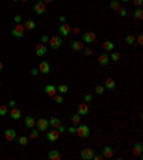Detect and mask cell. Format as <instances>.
Listing matches in <instances>:
<instances>
[{"label":"cell","mask_w":143,"mask_h":160,"mask_svg":"<svg viewBox=\"0 0 143 160\" xmlns=\"http://www.w3.org/2000/svg\"><path fill=\"white\" fill-rule=\"evenodd\" d=\"M59 124H62V121H60L59 117H52V119L49 120V126H52L53 129H56Z\"/></svg>","instance_id":"obj_26"},{"label":"cell","mask_w":143,"mask_h":160,"mask_svg":"<svg viewBox=\"0 0 143 160\" xmlns=\"http://www.w3.org/2000/svg\"><path fill=\"white\" fill-rule=\"evenodd\" d=\"M125 41H126L128 44H135V34H128Z\"/></svg>","instance_id":"obj_34"},{"label":"cell","mask_w":143,"mask_h":160,"mask_svg":"<svg viewBox=\"0 0 143 160\" xmlns=\"http://www.w3.org/2000/svg\"><path fill=\"white\" fill-rule=\"evenodd\" d=\"M1 70H3V63L0 62V72H1Z\"/></svg>","instance_id":"obj_52"},{"label":"cell","mask_w":143,"mask_h":160,"mask_svg":"<svg viewBox=\"0 0 143 160\" xmlns=\"http://www.w3.org/2000/svg\"><path fill=\"white\" fill-rule=\"evenodd\" d=\"M17 142H19L20 146H26L27 142H29V137H27V136H20V137L17 139Z\"/></svg>","instance_id":"obj_31"},{"label":"cell","mask_w":143,"mask_h":160,"mask_svg":"<svg viewBox=\"0 0 143 160\" xmlns=\"http://www.w3.org/2000/svg\"><path fill=\"white\" fill-rule=\"evenodd\" d=\"M137 43H139L140 46L143 44V36H142V34H139V37H137Z\"/></svg>","instance_id":"obj_47"},{"label":"cell","mask_w":143,"mask_h":160,"mask_svg":"<svg viewBox=\"0 0 143 160\" xmlns=\"http://www.w3.org/2000/svg\"><path fill=\"white\" fill-rule=\"evenodd\" d=\"M97 62H99V65H100V66H107V65H109V62H110L109 54H107V53H102L100 56H99Z\"/></svg>","instance_id":"obj_14"},{"label":"cell","mask_w":143,"mask_h":160,"mask_svg":"<svg viewBox=\"0 0 143 160\" xmlns=\"http://www.w3.org/2000/svg\"><path fill=\"white\" fill-rule=\"evenodd\" d=\"M39 133H40L39 130L33 127V129H30V134H29V137H30V139H37V137H39Z\"/></svg>","instance_id":"obj_32"},{"label":"cell","mask_w":143,"mask_h":160,"mask_svg":"<svg viewBox=\"0 0 143 160\" xmlns=\"http://www.w3.org/2000/svg\"><path fill=\"white\" fill-rule=\"evenodd\" d=\"M93 156H94V150L90 149V147H85V149H82V152H80V157L83 160H92Z\"/></svg>","instance_id":"obj_4"},{"label":"cell","mask_w":143,"mask_h":160,"mask_svg":"<svg viewBox=\"0 0 143 160\" xmlns=\"http://www.w3.org/2000/svg\"><path fill=\"white\" fill-rule=\"evenodd\" d=\"M102 159H103L102 154H96V153H94V156H93V159L92 160H102Z\"/></svg>","instance_id":"obj_46"},{"label":"cell","mask_w":143,"mask_h":160,"mask_svg":"<svg viewBox=\"0 0 143 160\" xmlns=\"http://www.w3.org/2000/svg\"><path fill=\"white\" fill-rule=\"evenodd\" d=\"M82 41L86 43V44L94 43V41H96V33H94V32H87V33H85V34L82 36Z\"/></svg>","instance_id":"obj_6"},{"label":"cell","mask_w":143,"mask_h":160,"mask_svg":"<svg viewBox=\"0 0 143 160\" xmlns=\"http://www.w3.org/2000/svg\"><path fill=\"white\" fill-rule=\"evenodd\" d=\"M83 100H85V103H90L92 100H93V96L92 94H85L83 96Z\"/></svg>","instance_id":"obj_39"},{"label":"cell","mask_w":143,"mask_h":160,"mask_svg":"<svg viewBox=\"0 0 143 160\" xmlns=\"http://www.w3.org/2000/svg\"><path fill=\"white\" fill-rule=\"evenodd\" d=\"M44 92H46V94H47L49 97H53L54 94L57 93V89H56L53 84H46V87H44Z\"/></svg>","instance_id":"obj_19"},{"label":"cell","mask_w":143,"mask_h":160,"mask_svg":"<svg viewBox=\"0 0 143 160\" xmlns=\"http://www.w3.org/2000/svg\"><path fill=\"white\" fill-rule=\"evenodd\" d=\"M46 53H47V47H46L44 44L39 43V44L36 46V54H37L39 57H43V56H44Z\"/></svg>","instance_id":"obj_16"},{"label":"cell","mask_w":143,"mask_h":160,"mask_svg":"<svg viewBox=\"0 0 143 160\" xmlns=\"http://www.w3.org/2000/svg\"><path fill=\"white\" fill-rule=\"evenodd\" d=\"M67 132H69L70 134H75V133H76V127H75V126H72V127H69V129H67Z\"/></svg>","instance_id":"obj_45"},{"label":"cell","mask_w":143,"mask_h":160,"mask_svg":"<svg viewBox=\"0 0 143 160\" xmlns=\"http://www.w3.org/2000/svg\"><path fill=\"white\" fill-rule=\"evenodd\" d=\"M133 154L135 156H140L142 154V152H143V146H142V143L140 142H137V143H135V146H133Z\"/></svg>","instance_id":"obj_22"},{"label":"cell","mask_w":143,"mask_h":160,"mask_svg":"<svg viewBox=\"0 0 143 160\" xmlns=\"http://www.w3.org/2000/svg\"><path fill=\"white\" fill-rule=\"evenodd\" d=\"M39 73H40V72H39V69H37V67H32V69H30V74H32V76H37Z\"/></svg>","instance_id":"obj_41"},{"label":"cell","mask_w":143,"mask_h":160,"mask_svg":"<svg viewBox=\"0 0 143 160\" xmlns=\"http://www.w3.org/2000/svg\"><path fill=\"white\" fill-rule=\"evenodd\" d=\"M9 106H10V107H16V102H14V100H9Z\"/></svg>","instance_id":"obj_48"},{"label":"cell","mask_w":143,"mask_h":160,"mask_svg":"<svg viewBox=\"0 0 143 160\" xmlns=\"http://www.w3.org/2000/svg\"><path fill=\"white\" fill-rule=\"evenodd\" d=\"M13 1H14V3H17V1H19V0H13Z\"/></svg>","instance_id":"obj_55"},{"label":"cell","mask_w":143,"mask_h":160,"mask_svg":"<svg viewBox=\"0 0 143 160\" xmlns=\"http://www.w3.org/2000/svg\"><path fill=\"white\" fill-rule=\"evenodd\" d=\"M135 17H136L137 20H142V19H143V10H142V7L135 9Z\"/></svg>","instance_id":"obj_29"},{"label":"cell","mask_w":143,"mask_h":160,"mask_svg":"<svg viewBox=\"0 0 143 160\" xmlns=\"http://www.w3.org/2000/svg\"><path fill=\"white\" fill-rule=\"evenodd\" d=\"M73 32H75V33H76V34H77L79 32H80V29H79V27H75V29H73Z\"/></svg>","instance_id":"obj_51"},{"label":"cell","mask_w":143,"mask_h":160,"mask_svg":"<svg viewBox=\"0 0 143 160\" xmlns=\"http://www.w3.org/2000/svg\"><path fill=\"white\" fill-rule=\"evenodd\" d=\"M94 93H96V94H103L104 93V86L97 84V86L94 87Z\"/></svg>","instance_id":"obj_35"},{"label":"cell","mask_w":143,"mask_h":160,"mask_svg":"<svg viewBox=\"0 0 143 160\" xmlns=\"http://www.w3.org/2000/svg\"><path fill=\"white\" fill-rule=\"evenodd\" d=\"M82 52H83V54H85L86 57H89V56H92V54H93V50H92V49H89V47H85Z\"/></svg>","instance_id":"obj_37"},{"label":"cell","mask_w":143,"mask_h":160,"mask_svg":"<svg viewBox=\"0 0 143 160\" xmlns=\"http://www.w3.org/2000/svg\"><path fill=\"white\" fill-rule=\"evenodd\" d=\"M103 49H104V52H113L115 43H113L112 40H106V41L103 43Z\"/></svg>","instance_id":"obj_23"},{"label":"cell","mask_w":143,"mask_h":160,"mask_svg":"<svg viewBox=\"0 0 143 160\" xmlns=\"http://www.w3.org/2000/svg\"><path fill=\"white\" fill-rule=\"evenodd\" d=\"M83 44H85V43H83V41H79V40L72 41V50H75V52H82V50L85 49Z\"/></svg>","instance_id":"obj_17"},{"label":"cell","mask_w":143,"mask_h":160,"mask_svg":"<svg viewBox=\"0 0 143 160\" xmlns=\"http://www.w3.org/2000/svg\"><path fill=\"white\" fill-rule=\"evenodd\" d=\"M56 130H57L59 133H66V127L65 126H62V124H59V126L56 127Z\"/></svg>","instance_id":"obj_42"},{"label":"cell","mask_w":143,"mask_h":160,"mask_svg":"<svg viewBox=\"0 0 143 160\" xmlns=\"http://www.w3.org/2000/svg\"><path fill=\"white\" fill-rule=\"evenodd\" d=\"M9 114H10V117L13 120H19L22 117V112H20V109H17V107H12V110L9 112Z\"/></svg>","instance_id":"obj_15"},{"label":"cell","mask_w":143,"mask_h":160,"mask_svg":"<svg viewBox=\"0 0 143 160\" xmlns=\"http://www.w3.org/2000/svg\"><path fill=\"white\" fill-rule=\"evenodd\" d=\"M109 59H110L112 62H119V60H120V53H117V52H110Z\"/></svg>","instance_id":"obj_28"},{"label":"cell","mask_w":143,"mask_h":160,"mask_svg":"<svg viewBox=\"0 0 143 160\" xmlns=\"http://www.w3.org/2000/svg\"><path fill=\"white\" fill-rule=\"evenodd\" d=\"M6 114H9V107L1 105L0 106V116H6Z\"/></svg>","instance_id":"obj_33"},{"label":"cell","mask_w":143,"mask_h":160,"mask_svg":"<svg viewBox=\"0 0 143 160\" xmlns=\"http://www.w3.org/2000/svg\"><path fill=\"white\" fill-rule=\"evenodd\" d=\"M119 14H120L122 17H125V16L128 14V10H126V9H119Z\"/></svg>","instance_id":"obj_43"},{"label":"cell","mask_w":143,"mask_h":160,"mask_svg":"<svg viewBox=\"0 0 143 160\" xmlns=\"http://www.w3.org/2000/svg\"><path fill=\"white\" fill-rule=\"evenodd\" d=\"M62 43H63V39L60 37V36H53L49 39V46L52 47V49H59L60 46H62Z\"/></svg>","instance_id":"obj_5"},{"label":"cell","mask_w":143,"mask_h":160,"mask_svg":"<svg viewBox=\"0 0 143 160\" xmlns=\"http://www.w3.org/2000/svg\"><path fill=\"white\" fill-rule=\"evenodd\" d=\"M49 159H50V160H60V159H62V153H60L59 150L53 149V150L49 152Z\"/></svg>","instance_id":"obj_20"},{"label":"cell","mask_w":143,"mask_h":160,"mask_svg":"<svg viewBox=\"0 0 143 160\" xmlns=\"http://www.w3.org/2000/svg\"><path fill=\"white\" fill-rule=\"evenodd\" d=\"M59 136H60V133H59L56 129L49 130V132H47V140H49V142H52V143H54V142H57V140H59Z\"/></svg>","instance_id":"obj_11"},{"label":"cell","mask_w":143,"mask_h":160,"mask_svg":"<svg viewBox=\"0 0 143 160\" xmlns=\"http://www.w3.org/2000/svg\"><path fill=\"white\" fill-rule=\"evenodd\" d=\"M133 3H135L136 7H140V6L143 4V0H133Z\"/></svg>","instance_id":"obj_44"},{"label":"cell","mask_w":143,"mask_h":160,"mask_svg":"<svg viewBox=\"0 0 143 160\" xmlns=\"http://www.w3.org/2000/svg\"><path fill=\"white\" fill-rule=\"evenodd\" d=\"M122 1H125V3H128V1H130V0H122Z\"/></svg>","instance_id":"obj_53"},{"label":"cell","mask_w":143,"mask_h":160,"mask_svg":"<svg viewBox=\"0 0 143 160\" xmlns=\"http://www.w3.org/2000/svg\"><path fill=\"white\" fill-rule=\"evenodd\" d=\"M4 139L7 140V142H13L17 139V133H16V130L14 129H6V132H4Z\"/></svg>","instance_id":"obj_8"},{"label":"cell","mask_w":143,"mask_h":160,"mask_svg":"<svg viewBox=\"0 0 143 160\" xmlns=\"http://www.w3.org/2000/svg\"><path fill=\"white\" fill-rule=\"evenodd\" d=\"M80 120H82V116H80L79 113H76V114L72 116V123H73L75 126H77L79 123H80Z\"/></svg>","instance_id":"obj_30"},{"label":"cell","mask_w":143,"mask_h":160,"mask_svg":"<svg viewBox=\"0 0 143 160\" xmlns=\"http://www.w3.org/2000/svg\"><path fill=\"white\" fill-rule=\"evenodd\" d=\"M49 39H50V37H49L47 34H43V36H40V43H42V44H46V43H49Z\"/></svg>","instance_id":"obj_36"},{"label":"cell","mask_w":143,"mask_h":160,"mask_svg":"<svg viewBox=\"0 0 143 160\" xmlns=\"http://www.w3.org/2000/svg\"><path fill=\"white\" fill-rule=\"evenodd\" d=\"M53 99H54V102H56V103H63V97H62V96H60V94H54V96H53Z\"/></svg>","instance_id":"obj_38"},{"label":"cell","mask_w":143,"mask_h":160,"mask_svg":"<svg viewBox=\"0 0 143 160\" xmlns=\"http://www.w3.org/2000/svg\"><path fill=\"white\" fill-rule=\"evenodd\" d=\"M109 7H110L112 10H119V9H120V0H110Z\"/></svg>","instance_id":"obj_24"},{"label":"cell","mask_w":143,"mask_h":160,"mask_svg":"<svg viewBox=\"0 0 143 160\" xmlns=\"http://www.w3.org/2000/svg\"><path fill=\"white\" fill-rule=\"evenodd\" d=\"M70 32H72V27H70V25H67V23H62L59 26V33L62 36H69Z\"/></svg>","instance_id":"obj_10"},{"label":"cell","mask_w":143,"mask_h":160,"mask_svg":"<svg viewBox=\"0 0 143 160\" xmlns=\"http://www.w3.org/2000/svg\"><path fill=\"white\" fill-rule=\"evenodd\" d=\"M44 4H49V3H53V0H43Z\"/></svg>","instance_id":"obj_50"},{"label":"cell","mask_w":143,"mask_h":160,"mask_svg":"<svg viewBox=\"0 0 143 160\" xmlns=\"http://www.w3.org/2000/svg\"><path fill=\"white\" fill-rule=\"evenodd\" d=\"M25 126H26L27 129H33V127H36V120L33 119L32 116H26V117H25Z\"/></svg>","instance_id":"obj_18"},{"label":"cell","mask_w":143,"mask_h":160,"mask_svg":"<svg viewBox=\"0 0 143 160\" xmlns=\"http://www.w3.org/2000/svg\"><path fill=\"white\" fill-rule=\"evenodd\" d=\"M102 156L106 157V159H112L113 157V149L110 146H104L102 149Z\"/></svg>","instance_id":"obj_13"},{"label":"cell","mask_w":143,"mask_h":160,"mask_svg":"<svg viewBox=\"0 0 143 160\" xmlns=\"http://www.w3.org/2000/svg\"><path fill=\"white\" fill-rule=\"evenodd\" d=\"M0 87H1V80H0Z\"/></svg>","instance_id":"obj_56"},{"label":"cell","mask_w":143,"mask_h":160,"mask_svg":"<svg viewBox=\"0 0 143 160\" xmlns=\"http://www.w3.org/2000/svg\"><path fill=\"white\" fill-rule=\"evenodd\" d=\"M36 127L39 132H47V129L50 127L49 126V120L44 119V117H40V119L36 120Z\"/></svg>","instance_id":"obj_3"},{"label":"cell","mask_w":143,"mask_h":160,"mask_svg":"<svg viewBox=\"0 0 143 160\" xmlns=\"http://www.w3.org/2000/svg\"><path fill=\"white\" fill-rule=\"evenodd\" d=\"M25 29H27V30H35L36 29V22L35 20H27V22H25Z\"/></svg>","instance_id":"obj_25"},{"label":"cell","mask_w":143,"mask_h":160,"mask_svg":"<svg viewBox=\"0 0 143 160\" xmlns=\"http://www.w3.org/2000/svg\"><path fill=\"white\" fill-rule=\"evenodd\" d=\"M20 1H23V3H26V1H27V0H20Z\"/></svg>","instance_id":"obj_54"},{"label":"cell","mask_w":143,"mask_h":160,"mask_svg":"<svg viewBox=\"0 0 143 160\" xmlns=\"http://www.w3.org/2000/svg\"><path fill=\"white\" fill-rule=\"evenodd\" d=\"M39 72L40 73H43V74H49L50 73V63L49 62H46V60H43V62H40V65H39Z\"/></svg>","instance_id":"obj_7"},{"label":"cell","mask_w":143,"mask_h":160,"mask_svg":"<svg viewBox=\"0 0 143 160\" xmlns=\"http://www.w3.org/2000/svg\"><path fill=\"white\" fill-rule=\"evenodd\" d=\"M76 133H77L79 137L86 139V137L90 136V129H89V126H86V124H80V123H79L77 127H76Z\"/></svg>","instance_id":"obj_1"},{"label":"cell","mask_w":143,"mask_h":160,"mask_svg":"<svg viewBox=\"0 0 143 160\" xmlns=\"http://www.w3.org/2000/svg\"><path fill=\"white\" fill-rule=\"evenodd\" d=\"M56 89H57V92H59L60 94H66L67 92H69V87H67V84H59Z\"/></svg>","instance_id":"obj_27"},{"label":"cell","mask_w":143,"mask_h":160,"mask_svg":"<svg viewBox=\"0 0 143 160\" xmlns=\"http://www.w3.org/2000/svg\"><path fill=\"white\" fill-rule=\"evenodd\" d=\"M59 20H60L62 23H65V22H66V16H60V17H59Z\"/></svg>","instance_id":"obj_49"},{"label":"cell","mask_w":143,"mask_h":160,"mask_svg":"<svg viewBox=\"0 0 143 160\" xmlns=\"http://www.w3.org/2000/svg\"><path fill=\"white\" fill-rule=\"evenodd\" d=\"M25 26L20 23V25H16V26L12 29V34H13V37L16 39H23L25 37Z\"/></svg>","instance_id":"obj_2"},{"label":"cell","mask_w":143,"mask_h":160,"mask_svg":"<svg viewBox=\"0 0 143 160\" xmlns=\"http://www.w3.org/2000/svg\"><path fill=\"white\" fill-rule=\"evenodd\" d=\"M115 87H116V81H115L113 79L109 77V79L104 80V89H107V90H113Z\"/></svg>","instance_id":"obj_21"},{"label":"cell","mask_w":143,"mask_h":160,"mask_svg":"<svg viewBox=\"0 0 143 160\" xmlns=\"http://www.w3.org/2000/svg\"><path fill=\"white\" fill-rule=\"evenodd\" d=\"M13 20H14V23H16V25H20V23L23 22V19H22V16H20V14H16Z\"/></svg>","instance_id":"obj_40"},{"label":"cell","mask_w":143,"mask_h":160,"mask_svg":"<svg viewBox=\"0 0 143 160\" xmlns=\"http://www.w3.org/2000/svg\"><path fill=\"white\" fill-rule=\"evenodd\" d=\"M77 113L80 116H85V114H89V103H80L77 107Z\"/></svg>","instance_id":"obj_12"},{"label":"cell","mask_w":143,"mask_h":160,"mask_svg":"<svg viewBox=\"0 0 143 160\" xmlns=\"http://www.w3.org/2000/svg\"><path fill=\"white\" fill-rule=\"evenodd\" d=\"M35 12L39 14V16H42V14L46 12V4L43 3V0H37V1H36V4H35Z\"/></svg>","instance_id":"obj_9"}]
</instances>
